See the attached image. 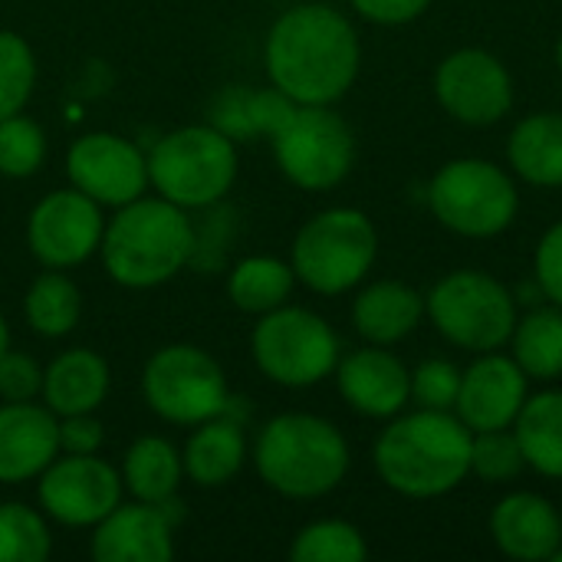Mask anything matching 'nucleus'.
I'll return each instance as SVG.
<instances>
[{
  "label": "nucleus",
  "mask_w": 562,
  "mask_h": 562,
  "mask_svg": "<svg viewBox=\"0 0 562 562\" xmlns=\"http://www.w3.org/2000/svg\"><path fill=\"white\" fill-rule=\"evenodd\" d=\"M254 464L270 491L290 501H316L342 484L349 471V445L333 422L290 412L260 431Z\"/></svg>",
  "instance_id": "nucleus-4"
},
{
  "label": "nucleus",
  "mask_w": 562,
  "mask_h": 562,
  "mask_svg": "<svg viewBox=\"0 0 562 562\" xmlns=\"http://www.w3.org/2000/svg\"><path fill=\"white\" fill-rule=\"evenodd\" d=\"M435 95L451 119L484 128L510 112L514 76L494 53L464 46L441 59L435 72Z\"/></svg>",
  "instance_id": "nucleus-12"
},
{
  "label": "nucleus",
  "mask_w": 562,
  "mask_h": 562,
  "mask_svg": "<svg viewBox=\"0 0 562 562\" xmlns=\"http://www.w3.org/2000/svg\"><path fill=\"white\" fill-rule=\"evenodd\" d=\"M7 346H10V329H7V319L0 316V356L7 352Z\"/></svg>",
  "instance_id": "nucleus-41"
},
{
  "label": "nucleus",
  "mask_w": 562,
  "mask_h": 562,
  "mask_svg": "<svg viewBox=\"0 0 562 562\" xmlns=\"http://www.w3.org/2000/svg\"><path fill=\"white\" fill-rule=\"evenodd\" d=\"M428 204L448 231L484 240L504 234L514 224L520 194L501 165L487 158H454L435 175Z\"/></svg>",
  "instance_id": "nucleus-8"
},
{
  "label": "nucleus",
  "mask_w": 562,
  "mask_h": 562,
  "mask_svg": "<svg viewBox=\"0 0 562 562\" xmlns=\"http://www.w3.org/2000/svg\"><path fill=\"white\" fill-rule=\"evenodd\" d=\"M293 109H296V102L286 92H280L277 86L273 89L237 86V89H227L217 99V105H214V112H217L214 128H221L231 138L273 135L290 119Z\"/></svg>",
  "instance_id": "nucleus-27"
},
{
  "label": "nucleus",
  "mask_w": 562,
  "mask_h": 562,
  "mask_svg": "<svg viewBox=\"0 0 562 562\" xmlns=\"http://www.w3.org/2000/svg\"><path fill=\"white\" fill-rule=\"evenodd\" d=\"M244 458H247L244 431L224 412L198 425V431L184 445L181 461H184V474L198 487H224L240 474Z\"/></svg>",
  "instance_id": "nucleus-23"
},
{
  "label": "nucleus",
  "mask_w": 562,
  "mask_h": 562,
  "mask_svg": "<svg viewBox=\"0 0 562 562\" xmlns=\"http://www.w3.org/2000/svg\"><path fill=\"white\" fill-rule=\"evenodd\" d=\"M438 333L468 352H497L517 329V296L484 270H454L425 296Z\"/></svg>",
  "instance_id": "nucleus-7"
},
{
  "label": "nucleus",
  "mask_w": 562,
  "mask_h": 562,
  "mask_svg": "<svg viewBox=\"0 0 562 562\" xmlns=\"http://www.w3.org/2000/svg\"><path fill=\"white\" fill-rule=\"evenodd\" d=\"M379 257V231L356 207H329L310 217L293 240V273L313 293L339 296L366 280Z\"/></svg>",
  "instance_id": "nucleus-5"
},
{
  "label": "nucleus",
  "mask_w": 562,
  "mask_h": 562,
  "mask_svg": "<svg viewBox=\"0 0 562 562\" xmlns=\"http://www.w3.org/2000/svg\"><path fill=\"white\" fill-rule=\"evenodd\" d=\"M66 175L72 188L89 194L102 207H122L145 194L148 158L122 135L89 132L72 142L66 155Z\"/></svg>",
  "instance_id": "nucleus-15"
},
{
  "label": "nucleus",
  "mask_w": 562,
  "mask_h": 562,
  "mask_svg": "<svg viewBox=\"0 0 562 562\" xmlns=\"http://www.w3.org/2000/svg\"><path fill=\"white\" fill-rule=\"evenodd\" d=\"M263 59L270 82L296 105H333L352 89L362 46L339 10L300 3L270 26Z\"/></svg>",
  "instance_id": "nucleus-1"
},
{
  "label": "nucleus",
  "mask_w": 562,
  "mask_h": 562,
  "mask_svg": "<svg viewBox=\"0 0 562 562\" xmlns=\"http://www.w3.org/2000/svg\"><path fill=\"white\" fill-rule=\"evenodd\" d=\"M280 171L306 191H329L352 171L356 135L329 105H296L270 135Z\"/></svg>",
  "instance_id": "nucleus-10"
},
{
  "label": "nucleus",
  "mask_w": 562,
  "mask_h": 562,
  "mask_svg": "<svg viewBox=\"0 0 562 562\" xmlns=\"http://www.w3.org/2000/svg\"><path fill=\"white\" fill-rule=\"evenodd\" d=\"M560 517H562V510H560Z\"/></svg>",
  "instance_id": "nucleus-44"
},
{
  "label": "nucleus",
  "mask_w": 562,
  "mask_h": 562,
  "mask_svg": "<svg viewBox=\"0 0 562 562\" xmlns=\"http://www.w3.org/2000/svg\"><path fill=\"white\" fill-rule=\"evenodd\" d=\"M102 234V204H95L79 188L46 194L26 221V244L33 257L49 270H69L89 260L99 250Z\"/></svg>",
  "instance_id": "nucleus-13"
},
{
  "label": "nucleus",
  "mask_w": 562,
  "mask_h": 562,
  "mask_svg": "<svg viewBox=\"0 0 562 562\" xmlns=\"http://www.w3.org/2000/svg\"><path fill=\"white\" fill-rule=\"evenodd\" d=\"M527 372L517 366L514 356L481 352V359L461 372V392L454 415L471 431H494L514 428L524 402H527Z\"/></svg>",
  "instance_id": "nucleus-16"
},
{
  "label": "nucleus",
  "mask_w": 562,
  "mask_h": 562,
  "mask_svg": "<svg viewBox=\"0 0 562 562\" xmlns=\"http://www.w3.org/2000/svg\"><path fill=\"white\" fill-rule=\"evenodd\" d=\"M109 366L92 349H69L43 372V402L56 418L95 412L109 395Z\"/></svg>",
  "instance_id": "nucleus-22"
},
{
  "label": "nucleus",
  "mask_w": 562,
  "mask_h": 562,
  "mask_svg": "<svg viewBox=\"0 0 562 562\" xmlns=\"http://www.w3.org/2000/svg\"><path fill=\"white\" fill-rule=\"evenodd\" d=\"M59 454V422L46 405H0V484L40 477Z\"/></svg>",
  "instance_id": "nucleus-19"
},
{
  "label": "nucleus",
  "mask_w": 562,
  "mask_h": 562,
  "mask_svg": "<svg viewBox=\"0 0 562 562\" xmlns=\"http://www.w3.org/2000/svg\"><path fill=\"white\" fill-rule=\"evenodd\" d=\"M336 385L346 405L366 418H395L412 398V372L385 346H366L339 359Z\"/></svg>",
  "instance_id": "nucleus-18"
},
{
  "label": "nucleus",
  "mask_w": 562,
  "mask_h": 562,
  "mask_svg": "<svg viewBox=\"0 0 562 562\" xmlns=\"http://www.w3.org/2000/svg\"><path fill=\"white\" fill-rule=\"evenodd\" d=\"M175 557V514L168 504H119L92 530L95 562H168Z\"/></svg>",
  "instance_id": "nucleus-17"
},
{
  "label": "nucleus",
  "mask_w": 562,
  "mask_h": 562,
  "mask_svg": "<svg viewBox=\"0 0 562 562\" xmlns=\"http://www.w3.org/2000/svg\"><path fill=\"white\" fill-rule=\"evenodd\" d=\"M102 448V425L86 415H66L59 422V451L63 454H95Z\"/></svg>",
  "instance_id": "nucleus-39"
},
{
  "label": "nucleus",
  "mask_w": 562,
  "mask_h": 562,
  "mask_svg": "<svg viewBox=\"0 0 562 562\" xmlns=\"http://www.w3.org/2000/svg\"><path fill=\"white\" fill-rule=\"evenodd\" d=\"M23 313H26V323L40 336L59 339V336L72 333V326L79 323V313H82L79 286L66 273L49 270V273H43V277H36L30 283Z\"/></svg>",
  "instance_id": "nucleus-30"
},
{
  "label": "nucleus",
  "mask_w": 562,
  "mask_h": 562,
  "mask_svg": "<svg viewBox=\"0 0 562 562\" xmlns=\"http://www.w3.org/2000/svg\"><path fill=\"white\" fill-rule=\"evenodd\" d=\"M533 280L540 286V293L562 306V221L553 224L540 244H537V257H533Z\"/></svg>",
  "instance_id": "nucleus-38"
},
{
  "label": "nucleus",
  "mask_w": 562,
  "mask_h": 562,
  "mask_svg": "<svg viewBox=\"0 0 562 562\" xmlns=\"http://www.w3.org/2000/svg\"><path fill=\"white\" fill-rule=\"evenodd\" d=\"M43 392V372L40 366L23 352H3L0 356V398L3 402H33Z\"/></svg>",
  "instance_id": "nucleus-37"
},
{
  "label": "nucleus",
  "mask_w": 562,
  "mask_h": 562,
  "mask_svg": "<svg viewBox=\"0 0 562 562\" xmlns=\"http://www.w3.org/2000/svg\"><path fill=\"white\" fill-rule=\"evenodd\" d=\"M474 431L454 412L418 408L395 418L375 441V471L382 484L412 501L451 494L471 474Z\"/></svg>",
  "instance_id": "nucleus-2"
},
{
  "label": "nucleus",
  "mask_w": 562,
  "mask_h": 562,
  "mask_svg": "<svg viewBox=\"0 0 562 562\" xmlns=\"http://www.w3.org/2000/svg\"><path fill=\"white\" fill-rule=\"evenodd\" d=\"M53 550L46 520L26 504H0V562H43Z\"/></svg>",
  "instance_id": "nucleus-32"
},
{
  "label": "nucleus",
  "mask_w": 562,
  "mask_h": 562,
  "mask_svg": "<svg viewBox=\"0 0 562 562\" xmlns=\"http://www.w3.org/2000/svg\"><path fill=\"white\" fill-rule=\"evenodd\" d=\"M237 178V145L214 125L175 128L148 155V184L178 207L221 201Z\"/></svg>",
  "instance_id": "nucleus-6"
},
{
  "label": "nucleus",
  "mask_w": 562,
  "mask_h": 562,
  "mask_svg": "<svg viewBox=\"0 0 562 562\" xmlns=\"http://www.w3.org/2000/svg\"><path fill=\"white\" fill-rule=\"evenodd\" d=\"M553 562H562V547H560V550H557V557H553Z\"/></svg>",
  "instance_id": "nucleus-43"
},
{
  "label": "nucleus",
  "mask_w": 562,
  "mask_h": 562,
  "mask_svg": "<svg viewBox=\"0 0 562 562\" xmlns=\"http://www.w3.org/2000/svg\"><path fill=\"white\" fill-rule=\"evenodd\" d=\"M250 352L257 369L286 389H310L339 366V339L333 326L303 306H277L260 316Z\"/></svg>",
  "instance_id": "nucleus-9"
},
{
  "label": "nucleus",
  "mask_w": 562,
  "mask_h": 562,
  "mask_svg": "<svg viewBox=\"0 0 562 562\" xmlns=\"http://www.w3.org/2000/svg\"><path fill=\"white\" fill-rule=\"evenodd\" d=\"M425 316V296L402 280H379L366 286L352 303V326L372 346L402 342L418 329Z\"/></svg>",
  "instance_id": "nucleus-21"
},
{
  "label": "nucleus",
  "mask_w": 562,
  "mask_h": 562,
  "mask_svg": "<svg viewBox=\"0 0 562 562\" xmlns=\"http://www.w3.org/2000/svg\"><path fill=\"white\" fill-rule=\"evenodd\" d=\"M514 435L527 468L543 477H562V392L527 395L514 422Z\"/></svg>",
  "instance_id": "nucleus-26"
},
{
  "label": "nucleus",
  "mask_w": 562,
  "mask_h": 562,
  "mask_svg": "<svg viewBox=\"0 0 562 562\" xmlns=\"http://www.w3.org/2000/svg\"><path fill=\"white\" fill-rule=\"evenodd\" d=\"M296 273L277 257H247L227 277V296L237 310L263 316L283 306L293 293Z\"/></svg>",
  "instance_id": "nucleus-29"
},
{
  "label": "nucleus",
  "mask_w": 562,
  "mask_h": 562,
  "mask_svg": "<svg viewBox=\"0 0 562 562\" xmlns=\"http://www.w3.org/2000/svg\"><path fill=\"white\" fill-rule=\"evenodd\" d=\"M458 392H461V369L448 359H425L412 372V398L422 408L454 412Z\"/></svg>",
  "instance_id": "nucleus-36"
},
{
  "label": "nucleus",
  "mask_w": 562,
  "mask_h": 562,
  "mask_svg": "<svg viewBox=\"0 0 562 562\" xmlns=\"http://www.w3.org/2000/svg\"><path fill=\"white\" fill-rule=\"evenodd\" d=\"M36 82V59L23 36L0 30V119L23 112Z\"/></svg>",
  "instance_id": "nucleus-34"
},
{
  "label": "nucleus",
  "mask_w": 562,
  "mask_h": 562,
  "mask_svg": "<svg viewBox=\"0 0 562 562\" xmlns=\"http://www.w3.org/2000/svg\"><path fill=\"white\" fill-rule=\"evenodd\" d=\"M40 504L63 527H95L122 504V474L95 454H56L40 474Z\"/></svg>",
  "instance_id": "nucleus-14"
},
{
  "label": "nucleus",
  "mask_w": 562,
  "mask_h": 562,
  "mask_svg": "<svg viewBox=\"0 0 562 562\" xmlns=\"http://www.w3.org/2000/svg\"><path fill=\"white\" fill-rule=\"evenodd\" d=\"M557 66H560V72H562V36H560V43H557Z\"/></svg>",
  "instance_id": "nucleus-42"
},
{
  "label": "nucleus",
  "mask_w": 562,
  "mask_h": 562,
  "mask_svg": "<svg viewBox=\"0 0 562 562\" xmlns=\"http://www.w3.org/2000/svg\"><path fill=\"white\" fill-rule=\"evenodd\" d=\"M491 537L497 550L510 560H553L562 547V517L547 497L533 491H517L494 507Z\"/></svg>",
  "instance_id": "nucleus-20"
},
{
  "label": "nucleus",
  "mask_w": 562,
  "mask_h": 562,
  "mask_svg": "<svg viewBox=\"0 0 562 562\" xmlns=\"http://www.w3.org/2000/svg\"><path fill=\"white\" fill-rule=\"evenodd\" d=\"M356 13L372 20V23H382V26H402V23H412L418 20L431 0H352Z\"/></svg>",
  "instance_id": "nucleus-40"
},
{
  "label": "nucleus",
  "mask_w": 562,
  "mask_h": 562,
  "mask_svg": "<svg viewBox=\"0 0 562 562\" xmlns=\"http://www.w3.org/2000/svg\"><path fill=\"white\" fill-rule=\"evenodd\" d=\"M510 168L537 184L562 188V112H533L510 132L507 142Z\"/></svg>",
  "instance_id": "nucleus-24"
},
{
  "label": "nucleus",
  "mask_w": 562,
  "mask_h": 562,
  "mask_svg": "<svg viewBox=\"0 0 562 562\" xmlns=\"http://www.w3.org/2000/svg\"><path fill=\"white\" fill-rule=\"evenodd\" d=\"M102 260L115 283L151 290L168 283L194 250V231L184 207L158 198H135L119 207L102 234Z\"/></svg>",
  "instance_id": "nucleus-3"
},
{
  "label": "nucleus",
  "mask_w": 562,
  "mask_h": 562,
  "mask_svg": "<svg viewBox=\"0 0 562 562\" xmlns=\"http://www.w3.org/2000/svg\"><path fill=\"white\" fill-rule=\"evenodd\" d=\"M148 408L171 425H201L227 412V379L198 346L178 342L158 349L142 375Z\"/></svg>",
  "instance_id": "nucleus-11"
},
{
  "label": "nucleus",
  "mask_w": 562,
  "mask_h": 562,
  "mask_svg": "<svg viewBox=\"0 0 562 562\" xmlns=\"http://www.w3.org/2000/svg\"><path fill=\"white\" fill-rule=\"evenodd\" d=\"M514 359L527 372V379L553 382L562 375V306H537L510 336Z\"/></svg>",
  "instance_id": "nucleus-28"
},
{
  "label": "nucleus",
  "mask_w": 562,
  "mask_h": 562,
  "mask_svg": "<svg viewBox=\"0 0 562 562\" xmlns=\"http://www.w3.org/2000/svg\"><path fill=\"white\" fill-rule=\"evenodd\" d=\"M369 543L359 527L346 520H316L303 527L290 547L293 562H362Z\"/></svg>",
  "instance_id": "nucleus-31"
},
{
  "label": "nucleus",
  "mask_w": 562,
  "mask_h": 562,
  "mask_svg": "<svg viewBox=\"0 0 562 562\" xmlns=\"http://www.w3.org/2000/svg\"><path fill=\"white\" fill-rule=\"evenodd\" d=\"M46 158V135L26 115L0 119V175L7 178H30L40 171Z\"/></svg>",
  "instance_id": "nucleus-33"
},
{
  "label": "nucleus",
  "mask_w": 562,
  "mask_h": 562,
  "mask_svg": "<svg viewBox=\"0 0 562 562\" xmlns=\"http://www.w3.org/2000/svg\"><path fill=\"white\" fill-rule=\"evenodd\" d=\"M184 477V461L178 448L165 438H138L122 461V487L132 491L135 501L145 504H168L175 501Z\"/></svg>",
  "instance_id": "nucleus-25"
},
{
  "label": "nucleus",
  "mask_w": 562,
  "mask_h": 562,
  "mask_svg": "<svg viewBox=\"0 0 562 562\" xmlns=\"http://www.w3.org/2000/svg\"><path fill=\"white\" fill-rule=\"evenodd\" d=\"M527 468L520 441L510 428H494V431H474L471 441V474L491 484H507L520 477Z\"/></svg>",
  "instance_id": "nucleus-35"
}]
</instances>
